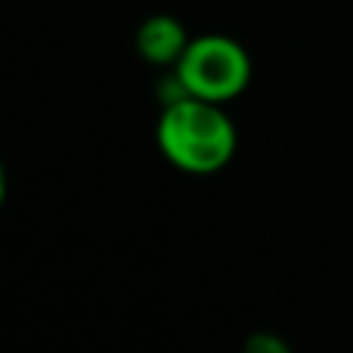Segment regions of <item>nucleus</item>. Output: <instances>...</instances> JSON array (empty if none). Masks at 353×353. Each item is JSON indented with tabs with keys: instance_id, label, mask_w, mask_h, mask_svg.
I'll list each match as a JSON object with an SVG mask.
<instances>
[{
	"instance_id": "4",
	"label": "nucleus",
	"mask_w": 353,
	"mask_h": 353,
	"mask_svg": "<svg viewBox=\"0 0 353 353\" xmlns=\"http://www.w3.org/2000/svg\"><path fill=\"white\" fill-rule=\"evenodd\" d=\"M242 353H292V347H288L279 335H273V332H254V335L245 341Z\"/></svg>"
},
{
	"instance_id": "5",
	"label": "nucleus",
	"mask_w": 353,
	"mask_h": 353,
	"mask_svg": "<svg viewBox=\"0 0 353 353\" xmlns=\"http://www.w3.org/2000/svg\"><path fill=\"white\" fill-rule=\"evenodd\" d=\"M6 199V171H3V161H0V208H3Z\"/></svg>"
},
{
	"instance_id": "3",
	"label": "nucleus",
	"mask_w": 353,
	"mask_h": 353,
	"mask_svg": "<svg viewBox=\"0 0 353 353\" xmlns=\"http://www.w3.org/2000/svg\"><path fill=\"white\" fill-rule=\"evenodd\" d=\"M189 41L192 37L186 34V28L174 16H168V12L149 16L137 28V53L149 65H159V68H174L180 62V56L186 53Z\"/></svg>"
},
{
	"instance_id": "1",
	"label": "nucleus",
	"mask_w": 353,
	"mask_h": 353,
	"mask_svg": "<svg viewBox=\"0 0 353 353\" xmlns=\"http://www.w3.org/2000/svg\"><path fill=\"white\" fill-rule=\"evenodd\" d=\"M155 140L174 168L199 176L223 171L239 146L236 124L223 112V105L195 97L161 105Z\"/></svg>"
},
{
	"instance_id": "2",
	"label": "nucleus",
	"mask_w": 353,
	"mask_h": 353,
	"mask_svg": "<svg viewBox=\"0 0 353 353\" xmlns=\"http://www.w3.org/2000/svg\"><path fill=\"white\" fill-rule=\"evenodd\" d=\"M174 74L186 97L223 105L245 93L251 81V56L226 34H201L189 41L186 53L174 65Z\"/></svg>"
}]
</instances>
